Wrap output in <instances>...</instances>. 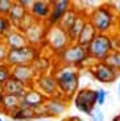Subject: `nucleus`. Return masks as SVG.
Instances as JSON below:
<instances>
[{"label":"nucleus","mask_w":120,"mask_h":121,"mask_svg":"<svg viewBox=\"0 0 120 121\" xmlns=\"http://www.w3.org/2000/svg\"><path fill=\"white\" fill-rule=\"evenodd\" d=\"M90 118H91V121H104V113L100 109V107L96 105L94 108V111L90 113Z\"/></svg>","instance_id":"29"},{"label":"nucleus","mask_w":120,"mask_h":121,"mask_svg":"<svg viewBox=\"0 0 120 121\" xmlns=\"http://www.w3.org/2000/svg\"><path fill=\"white\" fill-rule=\"evenodd\" d=\"M58 62L62 63V66H73L79 69L83 66L87 60H91L87 55L86 48L78 45V43H71L65 50L57 54Z\"/></svg>","instance_id":"4"},{"label":"nucleus","mask_w":120,"mask_h":121,"mask_svg":"<svg viewBox=\"0 0 120 121\" xmlns=\"http://www.w3.org/2000/svg\"><path fill=\"white\" fill-rule=\"evenodd\" d=\"M104 63L108 65L110 67H112V69L120 71V52L119 50H116V49L112 50L110 53V55L104 59Z\"/></svg>","instance_id":"24"},{"label":"nucleus","mask_w":120,"mask_h":121,"mask_svg":"<svg viewBox=\"0 0 120 121\" xmlns=\"http://www.w3.org/2000/svg\"><path fill=\"white\" fill-rule=\"evenodd\" d=\"M87 20L92 24L96 33L108 34L116 24V13L111 5H99L87 16Z\"/></svg>","instance_id":"2"},{"label":"nucleus","mask_w":120,"mask_h":121,"mask_svg":"<svg viewBox=\"0 0 120 121\" xmlns=\"http://www.w3.org/2000/svg\"><path fill=\"white\" fill-rule=\"evenodd\" d=\"M3 96H4V94H0V104H1V100H3Z\"/></svg>","instance_id":"38"},{"label":"nucleus","mask_w":120,"mask_h":121,"mask_svg":"<svg viewBox=\"0 0 120 121\" xmlns=\"http://www.w3.org/2000/svg\"><path fill=\"white\" fill-rule=\"evenodd\" d=\"M20 100L17 96H13V95H5L4 94L3 100H1V104H0V111L4 113V115L9 116L13 111L18 108L20 105Z\"/></svg>","instance_id":"21"},{"label":"nucleus","mask_w":120,"mask_h":121,"mask_svg":"<svg viewBox=\"0 0 120 121\" xmlns=\"http://www.w3.org/2000/svg\"><path fill=\"white\" fill-rule=\"evenodd\" d=\"M45 41L48 43L49 49L53 50L54 53H61L62 50L67 48L69 45H71L67 36V32L63 30L62 28H60L58 25L48 28L46 30V36H45Z\"/></svg>","instance_id":"6"},{"label":"nucleus","mask_w":120,"mask_h":121,"mask_svg":"<svg viewBox=\"0 0 120 121\" xmlns=\"http://www.w3.org/2000/svg\"><path fill=\"white\" fill-rule=\"evenodd\" d=\"M78 16H79L78 11H75L74 8H70L69 11H67V12L62 16V18L60 20L58 26L62 28L63 30H66V32H67V30H69V28L71 26V25L75 22V20L78 18Z\"/></svg>","instance_id":"23"},{"label":"nucleus","mask_w":120,"mask_h":121,"mask_svg":"<svg viewBox=\"0 0 120 121\" xmlns=\"http://www.w3.org/2000/svg\"><path fill=\"white\" fill-rule=\"evenodd\" d=\"M117 94H119V96H120V82H119V86H117Z\"/></svg>","instance_id":"37"},{"label":"nucleus","mask_w":120,"mask_h":121,"mask_svg":"<svg viewBox=\"0 0 120 121\" xmlns=\"http://www.w3.org/2000/svg\"><path fill=\"white\" fill-rule=\"evenodd\" d=\"M117 7H119V11H120V1H117Z\"/></svg>","instance_id":"40"},{"label":"nucleus","mask_w":120,"mask_h":121,"mask_svg":"<svg viewBox=\"0 0 120 121\" xmlns=\"http://www.w3.org/2000/svg\"><path fill=\"white\" fill-rule=\"evenodd\" d=\"M46 30H48V26H46L45 22L34 21L33 24L24 32L28 43H29L30 46L37 48V45H40L42 41H45Z\"/></svg>","instance_id":"10"},{"label":"nucleus","mask_w":120,"mask_h":121,"mask_svg":"<svg viewBox=\"0 0 120 121\" xmlns=\"http://www.w3.org/2000/svg\"><path fill=\"white\" fill-rule=\"evenodd\" d=\"M9 117L13 121H29L36 118V112L34 108H17L9 115Z\"/></svg>","instance_id":"22"},{"label":"nucleus","mask_w":120,"mask_h":121,"mask_svg":"<svg viewBox=\"0 0 120 121\" xmlns=\"http://www.w3.org/2000/svg\"><path fill=\"white\" fill-rule=\"evenodd\" d=\"M115 43H116V50H119V52H120V34H119L117 41H115Z\"/></svg>","instance_id":"33"},{"label":"nucleus","mask_w":120,"mask_h":121,"mask_svg":"<svg viewBox=\"0 0 120 121\" xmlns=\"http://www.w3.org/2000/svg\"><path fill=\"white\" fill-rule=\"evenodd\" d=\"M107 95L108 92L104 90V88H99L96 90V105L98 107H103L107 100Z\"/></svg>","instance_id":"27"},{"label":"nucleus","mask_w":120,"mask_h":121,"mask_svg":"<svg viewBox=\"0 0 120 121\" xmlns=\"http://www.w3.org/2000/svg\"><path fill=\"white\" fill-rule=\"evenodd\" d=\"M74 105L79 112L88 115L96 107V91L92 88H82L78 90L74 96Z\"/></svg>","instance_id":"7"},{"label":"nucleus","mask_w":120,"mask_h":121,"mask_svg":"<svg viewBox=\"0 0 120 121\" xmlns=\"http://www.w3.org/2000/svg\"><path fill=\"white\" fill-rule=\"evenodd\" d=\"M111 121H119V117H117V116H115V117L114 118H112V120Z\"/></svg>","instance_id":"36"},{"label":"nucleus","mask_w":120,"mask_h":121,"mask_svg":"<svg viewBox=\"0 0 120 121\" xmlns=\"http://www.w3.org/2000/svg\"><path fill=\"white\" fill-rule=\"evenodd\" d=\"M33 86L45 97H54L61 95L60 91H58L57 80H55L53 74H41V75H38L34 80Z\"/></svg>","instance_id":"8"},{"label":"nucleus","mask_w":120,"mask_h":121,"mask_svg":"<svg viewBox=\"0 0 120 121\" xmlns=\"http://www.w3.org/2000/svg\"><path fill=\"white\" fill-rule=\"evenodd\" d=\"M12 69V78L17 79L18 82L25 84L27 87H32L37 78V73L34 71L32 65H23V66H13Z\"/></svg>","instance_id":"11"},{"label":"nucleus","mask_w":120,"mask_h":121,"mask_svg":"<svg viewBox=\"0 0 120 121\" xmlns=\"http://www.w3.org/2000/svg\"><path fill=\"white\" fill-rule=\"evenodd\" d=\"M70 5H71V1H69V0H55V1H51L50 16H49L48 21L45 22L46 26L50 28V26H54V25H58L62 16L70 9Z\"/></svg>","instance_id":"12"},{"label":"nucleus","mask_w":120,"mask_h":121,"mask_svg":"<svg viewBox=\"0 0 120 121\" xmlns=\"http://www.w3.org/2000/svg\"><path fill=\"white\" fill-rule=\"evenodd\" d=\"M45 108L48 111L49 117H60L67 109V100L62 97V95L54 97H46L45 101Z\"/></svg>","instance_id":"13"},{"label":"nucleus","mask_w":120,"mask_h":121,"mask_svg":"<svg viewBox=\"0 0 120 121\" xmlns=\"http://www.w3.org/2000/svg\"><path fill=\"white\" fill-rule=\"evenodd\" d=\"M116 49L115 39L110 34L98 33L95 38L86 46L87 55L94 62H104V59L110 55L112 50Z\"/></svg>","instance_id":"3"},{"label":"nucleus","mask_w":120,"mask_h":121,"mask_svg":"<svg viewBox=\"0 0 120 121\" xmlns=\"http://www.w3.org/2000/svg\"><path fill=\"white\" fill-rule=\"evenodd\" d=\"M70 121H84V120H82L78 116H73V117H70Z\"/></svg>","instance_id":"32"},{"label":"nucleus","mask_w":120,"mask_h":121,"mask_svg":"<svg viewBox=\"0 0 120 121\" xmlns=\"http://www.w3.org/2000/svg\"><path fill=\"white\" fill-rule=\"evenodd\" d=\"M4 41H3V37H0V43H3Z\"/></svg>","instance_id":"39"},{"label":"nucleus","mask_w":120,"mask_h":121,"mask_svg":"<svg viewBox=\"0 0 120 121\" xmlns=\"http://www.w3.org/2000/svg\"><path fill=\"white\" fill-rule=\"evenodd\" d=\"M0 94H4V91H3V84L0 83Z\"/></svg>","instance_id":"35"},{"label":"nucleus","mask_w":120,"mask_h":121,"mask_svg":"<svg viewBox=\"0 0 120 121\" xmlns=\"http://www.w3.org/2000/svg\"><path fill=\"white\" fill-rule=\"evenodd\" d=\"M0 121H3V118H0Z\"/></svg>","instance_id":"43"},{"label":"nucleus","mask_w":120,"mask_h":121,"mask_svg":"<svg viewBox=\"0 0 120 121\" xmlns=\"http://www.w3.org/2000/svg\"><path fill=\"white\" fill-rule=\"evenodd\" d=\"M3 91L5 95H13V96H17L18 99H24L28 91V87L25 84H23L21 82H18L17 79L9 78L3 84Z\"/></svg>","instance_id":"17"},{"label":"nucleus","mask_w":120,"mask_h":121,"mask_svg":"<svg viewBox=\"0 0 120 121\" xmlns=\"http://www.w3.org/2000/svg\"><path fill=\"white\" fill-rule=\"evenodd\" d=\"M27 13H28V11L24 8V7H21L20 4H18V1L16 0V1H13L12 8H11V11H9V13H8L7 17L9 18L12 26L15 28V29H17L18 25H20V22L23 21V18L27 16Z\"/></svg>","instance_id":"18"},{"label":"nucleus","mask_w":120,"mask_h":121,"mask_svg":"<svg viewBox=\"0 0 120 121\" xmlns=\"http://www.w3.org/2000/svg\"><path fill=\"white\" fill-rule=\"evenodd\" d=\"M18 4H20L21 7H24L27 11H29V8L32 7V4H33V1L32 0H17Z\"/></svg>","instance_id":"31"},{"label":"nucleus","mask_w":120,"mask_h":121,"mask_svg":"<svg viewBox=\"0 0 120 121\" xmlns=\"http://www.w3.org/2000/svg\"><path fill=\"white\" fill-rule=\"evenodd\" d=\"M86 22H87V16L79 13L78 18L75 20V22L69 28V30H67V36H69V39H70L71 43L77 42V39H78L79 34H81V32H82V29H83Z\"/></svg>","instance_id":"20"},{"label":"nucleus","mask_w":120,"mask_h":121,"mask_svg":"<svg viewBox=\"0 0 120 121\" xmlns=\"http://www.w3.org/2000/svg\"><path fill=\"white\" fill-rule=\"evenodd\" d=\"M90 73L92 74V76L100 83H112L117 79V76L120 75V71L110 67L108 65H106L104 62H96L92 65V67L90 69Z\"/></svg>","instance_id":"9"},{"label":"nucleus","mask_w":120,"mask_h":121,"mask_svg":"<svg viewBox=\"0 0 120 121\" xmlns=\"http://www.w3.org/2000/svg\"><path fill=\"white\" fill-rule=\"evenodd\" d=\"M13 0H0V15L1 16H8L9 11L12 8Z\"/></svg>","instance_id":"28"},{"label":"nucleus","mask_w":120,"mask_h":121,"mask_svg":"<svg viewBox=\"0 0 120 121\" xmlns=\"http://www.w3.org/2000/svg\"><path fill=\"white\" fill-rule=\"evenodd\" d=\"M29 121H51V118H34V120H29Z\"/></svg>","instance_id":"34"},{"label":"nucleus","mask_w":120,"mask_h":121,"mask_svg":"<svg viewBox=\"0 0 120 121\" xmlns=\"http://www.w3.org/2000/svg\"><path fill=\"white\" fill-rule=\"evenodd\" d=\"M8 50L5 43H0V63H5L7 62V55H8Z\"/></svg>","instance_id":"30"},{"label":"nucleus","mask_w":120,"mask_h":121,"mask_svg":"<svg viewBox=\"0 0 120 121\" xmlns=\"http://www.w3.org/2000/svg\"><path fill=\"white\" fill-rule=\"evenodd\" d=\"M45 101H46V97L38 90L33 88V86H32L30 88H28L24 99L20 100L18 108H37L40 105H44Z\"/></svg>","instance_id":"16"},{"label":"nucleus","mask_w":120,"mask_h":121,"mask_svg":"<svg viewBox=\"0 0 120 121\" xmlns=\"http://www.w3.org/2000/svg\"><path fill=\"white\" fill-rule=\"evenodd\" d=\"M3 41L9 50H17V49L27 48L29 45L24 32H21L18 29H15V28L3 37Z\"/></svg>","instance_id":"14"},{"label":"nucleus","mask_w":120,"mask_h":121,"mask_svg":"<svg viewBox=\"0 0 120 121\" xmlns=\"http://www.w3.org/2000/svg\"><path fill=\"white\" fill-rule=\"evenodd\" d=\"M38 57H40L38 49L34 48V46L28 45L27 48L17 49V50H8L5 63L9 67L23 66V65H32Z\"/></svg>","instance_id":"5"},{"label":"nucleus","mask_w":120,"mask_h":121,"mask_svg":"<svg viewBox=\"0 0 120 121\" xmlns=\"http://www.w3.org/2000/svg\"><path fill=\"white\" fill-rule=\"evenodd\" d=\"M50 8H51V1L36 0V1H33V4H32V7L29 8L28 12L36 21L46 22L49 16H50Z\"/></svg>","instance_id":"15"},{"label":"nucleus","mask_w":120,"mask_h":121,"mask_svg":"<svg viewBox=\"0 0 120 121\" xmlns=\"http://www.w3.org/2000/svg\"><path fill=\"white\" fill-rule=\"evenodd\" d=\"M13 29L12 24L9 21V18L7 16H1L0 15V37H4L8 32Z\"/></svg>","instance_id":"25"},{"label":"nucleus","mask_w":120,"mask_h":121,"mask_svg":"<svg viewBox=\"0 0 120 121\" xmlns=\"http://www.w3.org/2000/svg\"><path fill=\"white\" fill-rule=\"evenodd\" d=\"M62 121H70V118H66V120H62Z\"/></svg>","instance_id":"41"},{"label":"nucleus","mask_w":120,"mask_h":121,"mask_svg":"<svg viewBox=\"0 0 120 121\" xmlns=\"http://www.w3.org/2000/svg\"><path fill=\"white\" fill-rule=\"evenodd\" d=\"M54 78L57 80L58 91L62 97L69 99L78 92L79 87V73L77 67L73 66H58L54 71Z\"/></svg>","instance_id":"1"},{"label":"nucleus","mask_w":120,"mask_h":121,"mask_svg":"<svg viewBox=\"0 0 120 121\" xmlns=\"http://www.w3.org/2000/svg\"><path fill=\"white\" fill-rule=\"evenodd\" d=\"M9 78H12V69L7 63H0V83L4 84Z\"/></svg>","instance_id":"26"},{"label":"nucleus","mask_w":120,"mask_h":121,"mask_svg":"<svg viewBox=\"0 0 120 121\" xmlns=\"http://www.w3.org/2000/svg\"><path fill=\"white\" fill-rule=\"evenodd\" d=\"M96 34H98V33H96L95 28H94L92 24L87 20V22L84 24L83 29H82L81 34H79V37H78V39H77V42H75V43H78V45L86 48V46L88 45L94 38H95Z\"/></svg>","instance_id":"19"},{"label":"nucleus","mask_w":120,"mask_h":121,"mask_svg":"<svg viewBox=\"0 0 120 121\" xmlns=\"http://www.w3.org/2000/svg\"><path fill=\"white\" fill-rule=\"evenodd\" d=\"M117 117H119V121H120V113H119V115H117Z\"/></svg>","instance_id":"42"}]
</instances>
